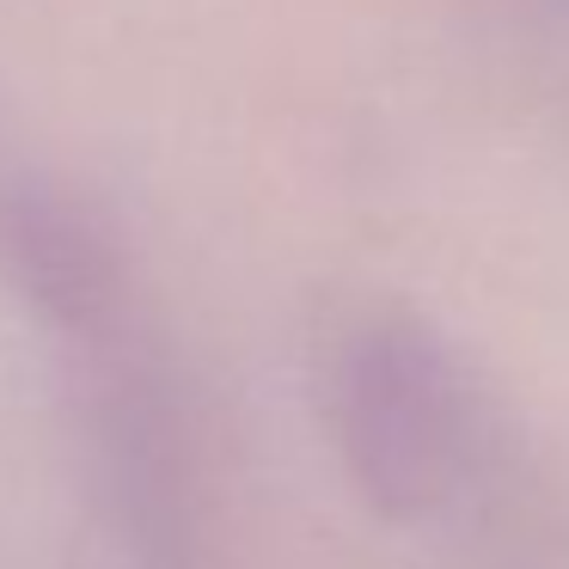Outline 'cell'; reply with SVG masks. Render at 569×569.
<instances>
[{
  "label": "cell",
  "instance_id": "1",
  "mask_svg": "<svg viewBox=\"0 0 569 569\" xmlns=\"http://www.w3.org/2000/svg\"><path fill=\"white\" fill-rule=\"evenodd\" d=\"M331 410L361 483L392 508H435L471 459L459 368L410 325H361L331 368Z\"/></svg>",
  "mask_w": 569,
  "mask_h": 569
}]
</instances>
